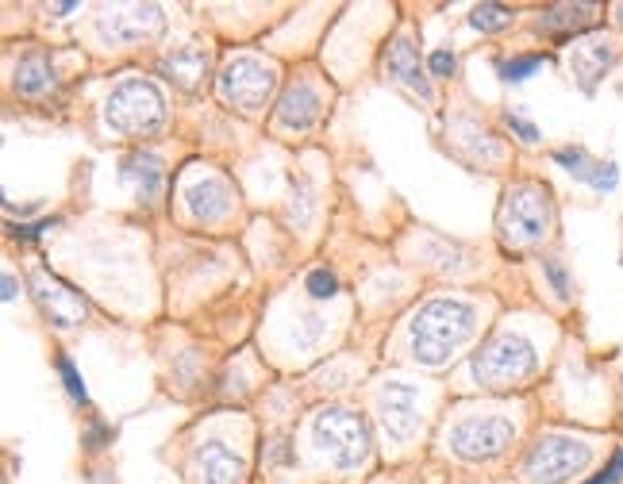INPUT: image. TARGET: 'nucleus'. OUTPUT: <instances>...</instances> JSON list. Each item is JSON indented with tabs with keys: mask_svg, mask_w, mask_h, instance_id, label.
<instances>
[{
	"mask_svg": "<svg viewBox=\"0 0 623 484\" xmlns=\"http://www.w3.org/2000/svg\"><path fill=\"white\" fill-rule=\"evenodd\" d=\"M474 327V304H466V300H427L408 323V342H412L416 362L443 365L462 342L474 335Z\"/></svg>",
	"mask_w": 623,
	"mask_h": 484,
	"instance_id": "nucleus-1",
	"label": "nucleus"
},
{
	"mask_svg": "<svg viewBox=\"0 0 623 484\" xmlns=\"http://www.w3.org/2000/svg\"><path fill=\"white\" fill-rule=\"evenodd\" d=\"M312 442L339 469H358L370 458V427L350 408H324L316 415L312 419Z\"/></svg>",
	"mask_w": 623,
	"mask_h": 484,
	"instance_id": "nucleus-2",
	"label": "nucleus"
},
{
	"mask_svg": "<svg viewBox=\"0 0 623 484\" xmlns=\"http://www.w3.org/2000/svg\"><path fill=\"white\" fill-rule=\"evenodd\" d=\"M162 120H166L162 93L143 77H131L124 85H116L104 100V123L120 135H150L162 127Z\"/></svg>",
	"mask_w": 623,
	"mask_h": 484,
	"instance_id": "nucleus-3",
	"label": "nucleus"
},
{
	"mask_svg": "<svg viewBox=\"0 0 623 484\" xmlns=\"http://www.w3.org/2000/svg\"><path fill=\"white\" fill-rule=\"evenodd\" d=\"M470 369H474L477 385H489V388L520 385L524 377L535 373V346L524 335H516V331H500V335H493V339L477 350Z\"/></svg>",
	"mask_w": 623,
	"mask_h": 484,
	"instance_id": "nucleus-4",
	"label": "nucleus"
},
{
	"mask_svg": "<svg viewBox=\"0 0 623 484\" xmlns=\"http://www.w3.org/2000/svg\"><path fill=\"white\" fill-rule=\"evenodd\" d=\"M500 235L512 246H535V242L547 239L550 231V200L547 189L535 185V181H520L504 193L500 204Z\"/></svg>",
	"mask_w": 623,
	"mask_h": 484,
	"instance_id": "nucleus-5",
	"label": "nucleus"
},
{
	"mask_svg": "<svg viewBox=\"0 0 623 484\" xmlns=\"http://www.w3.org/2000/svg\"><path fill=\"white\" fill-rule=\"evenodd\" d=\"M589 442L570 435H539L524 458V477L531 484H570L589 465Z\"/></svg>",
	"mask_w": 623,
	"mask_h": 484,
	"instance_id": "nucleus-6",
	"label": "nucleus"
},
{
	"mask_svg": "<svg viewBox=\"0 0 623 484\" xmlns=\"http://www.w3.org/2000/svg\"><path fill=\"white\" fill-rule=\"evenodd\" d=\"M516 438L512 419L504 415H470V419H458L447 431V446L462 461H489L500 458Z\"/></svg>",
	"mask_w": 623,
	"mask_h": 484,
	"instance_id": "nucleus-7",
	"label": "nucleus"
},
{
	"mask_svg": "<svg viewBox=\"0 0 623 484\" xmlns=\"http://www.w3.org/2000/svg\"><path fill=\"white\" fill-rule=\"evenodd\" d=\"M274 70L270 66H262L258 58H231L220 73V97L224 104L231 108H239V112H258L270 93H274Z\"/></svg>",
	"mask_w": 623,
	"mask_h": 484,
	"instance_id": "nucleus-8",
	"label": "nucleus"
},
{
	"mask_svg": "<svg viewBox=\"0 0 623 484\" xmlns=\"http://www.w3.org/2000/svg\"><path fill=\"white\" fill-rule=\"evenodd\" d=\"M31 292H35L39 308L47 312V319L54 327H77V323H85V315H89V300L77 289H70V285L47 266L31 269Z\"/></svg>",
	"mask_w": 623,
	"mask_h": 484,
	"instance_id": "nucleus-9",
	"label": "nucleus"
},
{
	"mask_svg": "<svg viewBox=\"0 0 623 484\" xmlns=\"http://www.w3.org/2000/svg\"><path fill=\"white\" fill-rule=\"evenodd\" d=\"M162 31V12L154 4H127L108 8L97 16V35L108 47H135L143 39H154Z\"/></svg>",
	"mask_w": 623,
	"mask_h": 484,
	"instance_id": "nucleus-10",
	"label": "nucleus"
},
{
	"mask_svg": "<svg viewBox=\"0 0 623 484\" xmlns=\"http://www.w3.org/2000/svg\"><path fill=\"white\" fill-rule=\"evenodd\" d=\"M377 415H381V427L389 442H412L420 431V392L404 381H389V385L377 392Z\"/></svg>",
	"mask_w": 623,
	"mask_h": 484,
	"instance_id": "nucleus-11",
	"label": "nucleus"
},
{
	"mask_svg": "<svg viewBox=\"0 0 623 484\" xmlns=\"http://www.w3.org/2000/svg\"><path fill=\"white\" fill-rule=\"evenodd\" d=\"M320 112H324V97L316 93L312 81L297 77V81L285 85V93L277 100L274 123L277 127H289V131H308L312 123L320 120Z\"/></svg>",
	"mask_w": 623,
	"mask_h": 484,
	"instance_id": "nucleus-12",
	"label": "nucleus"
},
{
	"mask_svg": "<svg viewBox=\"0 0 623 484\" xmlns=\"http://www.w3.org/2000/svg\"><path fill=\"white\" fill-rule=\"evenodd\" d=\"M381 66H385V73H389L393 81H400L404 89H412L420 100H431V81H427L424 66H420V50H416V43H412L408 35H397V39L385 47Z\"/></svg>",
	"mask_w": 623,
	"mask_h": 484,
	"instance_id": "nucleus-13",
	"label": "nucleus"
},
{
	"mask_svg": "<svg viewBox=\"0 0 623 484\" xmlns=\"http://www.w3.org/2000/svg\"><path fill=\"white\" fill-rule=\"evenodd\" d=\"M193 465H197V473L204 484H239L243 473H247L243 458H239L227 442H220V438L200 442L197 454H193Z\"/></svg>",
	"mask_w": 623,
	"mask_h": 484,
	"instance_id": "nucleus-14",
	"label": "nucleus"
},
{
	"mask_svg": "<svg viewBox=\"0 0 623 484\" xmlns=\"http://www.w3.org/2000/svg\"><path fill=\"white\" fill-rule=\"evenodd\" d=\"M570 62H574L577 85H581L585 93H593V89H597V81L604 77V70L616 62V43H612L608 35H589V39H577L574 54H570Z\"/></svg>",
	"mask_w": 623,
	"mask_h": 484,
	"instance_id": "nucleus-15",
	"label": "nucleus"
},
{
	"mask_svg": "<svg viewBox=\"0 0 623 484\" xmlns=\"http://www.w3.org/2000/svg\"><path fill=\"white\" fill-rule=\"evenodd\" d=\"M162 158L150 154V150H131L124 162H120V181L135 189L139 204H154L162 193Z\"/></svg>",
	"mask_w": 623,
	"mask_h": 484,
	"instance_id": "nucleus-16",
	"label": "nucleus"
},
{
	"mask_svg": "<svg viewBox=\"0 0 623 484\" xmlns=\"http://www.w3.org/2000/svg\"><path fill=\"white\" fill-rule=\"evenodd\" d=\"M185 204H189L193 219L212 223V219H224L231 212V189H227L224 177H200L193 185H185Z\"/></svg>",
	"mask_w": 623,
	"mask_h": 484,
	"instance_id": "nucleus-17",
	"label": "nucleus"
},
{
	"mask_svg": "<svg viewBox=\"0 0 623 484\" xmlns=\"http://www.w3.org/2000/svg\"><path fill=\"white\" fill-rule=\"evenodd\" d=\"M158 73L170 77L174 85H181L185 93H193L200 81H204V73H208V50L177 47L174 54H166V58L158 62Z\"/></svg>",
	"mask_w": 623,
	"mask_h": 484,
	"instance_id": "nucleus-18",
	"label": "nucleus"
},
{
	"mask_svg": "<svg viewBox=\"0 0 623 484\" xmlns=\"http://www.w3.org/2000/svg\"><path fill=\"white\" fill-rule=\"evenodd\" d=\"M597 20V4H554L547 8L535 31H547V35H570V31H585V27Z\"/></svg>",
	"mask_w": 623,
	"mask_h": 484,
	"instance_id": "nucleus-19",
	"label": "nucleus"
},
{
	"mask_svg": "<svg viewBox=\"0 0 623 484\" xmlns=\"http://www.w3.org/2000/svg\"><path fill=\"white\" fill-rule=\"evenodd\" d=\"M54 85V70H50L47 50H27L16 62V93L20 97H43Z\"/></svg>",
	"mask_w": 623,
	"mask_h": 484,
	"instance_id": "nucleus-20",
	"label": "nucleus"
},
{
	"mask_svg": "<svg viewBox=\"0 0 623 484\" xmlns=\"http://www.w3.org/2000/svg\"><path fill=\"white\" fill-rule=\"evenodd\" d=\"M547 62H550L547 54H516V58H504V62H497V70L508 85H520V81H527L531 73L543 70Z\"/></svg>",
	"mask_w": 623,
	"mask_h": 484,
	"instance_id": "nucleus-21",
	"label": "nucleus"
},
{
	"mask_svg": "<svg viewBox=\"0 0 623 484\" xmlns=\"http://www.w3.org/2000/svg\"><path fill=\"white\" fill-rule=\"evenodd\" d=\"M554 162H558L566 173L581 177V181H589L593 170H597V162L589 158V150H585V146H558V150H554Z\"/></svg>",
	"mask_w": 623,
	"mask_h": 484,
	"instance_id": "nucleus-22",
	"label": "nucleus"
},
{
	"mask_svg": "<svg viewBox=\"0 0 623 484\" xmlns=\"http://www.w3.org/2000/svg\"><path fill=\"white\" fill-rule=\"evenodd\" d=\"M512 20H516L512 8H504V4H477L474 12H470V24L477 31H504Z\"/></svg>",
	"mask_w": 623,
	"mask_h": 484,
	"instance_id": "nucleus-23",
	"label": "nucleus"
},
{
	"mask_svg": "<svg viewBox=\"0 0 623 484\" xmlns=\"http://www.w3.org/2000/svg\"><path fill=\"white\" fill-rule=\"evenodd\" d=\"M54 365H58V377H62V385H66V392H70V400H77V404H89V388H85V381H81L74 358H70V354H58Z\"/></svg>",
	"mask_w": 623,
	"mask_h": 484,
	"instance_id": "nucleus-24",
	"label": "nucleus"
},
{
	"mask_svg": "<svg viewBox=\"0 0 623 484\" xmlns=\"http://www.w3.org/2000/svg\"><path fill=\"white\" fill-rule=\"evenodd\" d=\"M304 289H308V296L312 300H331L335 292H339V277L331 273L327 266H316L308 269V277H304Z\"/></svg>",
	"mask_w": 623,
	"mask_h": 484,
	"instance_id": "nucleus-25",
	"label": "nucleus"
},
{
	"mask_svg": "<svg viewBox=\"0 0 623 484\" xmlns=\"http://www.w3.org/2000/svg\"><path fill=\"white\" fill-rule=\"evenodd\" d=\"M324 335H327V323L320 315H300L297 331H293V342H297L300 350H308V346H316Z\"/></svg>",
	"mask_w": 623,
	"mask_h": 484,
	"instance_id": "nucleus-26",
	"label": "nucleus"
},
{
	"mask_svg": "<svg viewBox=\"0 0 623 484\" xmlns=\"http://www.w3.org/2000/svg\"><path fill=\"white\" fill-rule=\"evenodd\" d=\"M543 273H547V281L554 285V292H558V300H570L574 285H570V273H566V266H562L558 258H543Z\"/></svg>",
	"mask_w": 623,
	"mask_h": 484,
	"instance_id": "nucleus-27",
	"label": "nucleus"
},
{
	"mask_svg": "<svg viewBox=\"0 0 623 484\" xmlns=\"http://www.w3.org/2000/svg\"><path fill=\"white\" fill-rule=\"evenodd\" d=\"M589 185L597 189V193H612L616 185H620V170H616V162H597V170L589 177Z\"/></svg>",
	"mask_w": 623,
	"mask_h": 484,
	"instance_id": "nucleus-28",
	"label": "nucleus"
},
{
	"mask_svg": "<svg viewBox=\"0 0 623 484\" xmlns=\"http://www.w3.org/2000/svg\"><path fill=\"white\" fill-rule=\"evenodd\" d=\"M427 70H431V77H454V70H458V58H454V50H431V58H427Z\"/></svg>",
	"mask_w": 623,
	"mask_h": 484,
	"instance_id": "nucleus-29",
	"label": "nucleus"
},
{
	"mask_svg": "<svg viewBox=\"0 0 623 484\" xmlns=\"http://www.w3.org/2000/svg\"><path fill=\"white\" fill-rule=\"evenodd\" d=\"M585 484H623V446L612 454V461L600 469L597 477H589Z\"/></svg>",
	"mask_w": 623,
	"mask_h": 484,
	"instance_id": "nucleus-30",
	"label": "nucleus"
},
{
	"mask_svg": "<svg viewBox=\"0 0 623 484\" xmlns=\"http://www.w3.org/2000/svg\"><path fill=\"white\" fill-rule=\"evenodd\" d=\"M50 227H58V219H39V223H16V227H12V239L31 242V239H39L43 231H50Z\"/></svg>",
	"mask_w": 623,
	"mask_h": 484,
	"instance_id": "nucleus-31",
	"label": "nucleus"
},
{
	"mask_svg": "<svg viewBox=\"0 0 623 484\" xmlns=\"http://www.w3.org/2000/svg\"><path fill=\"white\" fill-rule=\"evenodd\" d=\"M504 123H508V131H516L524 143H539V127H535V123H527L524 116H516V112H504Z\"/></svg>",
	"mask_w": 623,
	"mask_h": 484,
	"instance_id": "nucleus-32",
	"label": "nucleus"
},
{
	"mask_svg": "<svg viewBox=\"0 0 623 484\" xmlns=\"http://www.w3.org/2000/svg\"><path fill=\"white\" fill-rule=\"evenodd\" d=\"M104 442H112V427H104L100 419H93L89 431H85V446H89V450H100Z\"/></svg>",
	"mask_w": 623,
	"mask_h": 484,
	"instance_id": "nucleus-33",
	"label": "nucleus"
},
{
	"mask_svg": "<svg viewBox=\"0 0 623 484\" xmlns=\"http://www.w3.org/2000/svg\"><path fill=\"white\" fill-rule=\"evenodd\" d=\"M300 204H304V208H312V196H308V189L300 193ZM289 216L297 219V196H293V208H289ZM300 223H308V212H300Z\"/></svg>",
	"mask_w": 623,
	"mask_h": 484,
	"instance_id": "nucleus-34",
	"label": "nucleus"
},
{
	"mask_svg": "<svg viewBox=\"0 0 623 484\" xmlns=\"http://www.w3.org/2000/svg\"><path fill=\"white\" fill-rule=\"evenodd\" d=\"M0 296H4V300H16V277H12V273H4V281H0Z\"/></svg>",
	"mask_w": 623,
	"mask_h": 484,
	"instance_id": "nucleus-35",
	"label": "nucleus"
},
{
	"mask_svg": "<svg viewBox=\"0 0 623 484\" xmlns=\"http://www.w3.org/2000/svg\"><path fill=\"white\" fill-rule=\"evenodd\" d=\"M274 461H289V446H285V438H277L274 442Z\"/></svg>",
	"mask_w": 623,
	"mask_h": 484,
	"instance_id": "nucleus-36",
	"label": "nucleus"
},
{
	"mask_svg": "<svg viewBox=\"0 0 623 484\" xmlns=\"http://www.w3.org/2000/svg\"><path fill=\"white\" fill-rule=\"evenodd\" d=\"M77 4H54V8H50V12H54V16H66V12H74Z\"/></svg>",
	"mask_w": 623,
	"mask_h": 484,
	"instance_id": "nucleus-37",
	"label": "nucleus"
},
{
	"mask_svg": "<svg viewBox=\"0 0 623 484\" xmlns=\"http://www.w3.org/2000/svg\"><path fill=\"white\" fill-rule=\"evenodd\" d=\"M616 16H620V24H623V4H620V8H616Z\"/></svg>",
	"mask_w": 623,
	"mask_h": 484,
	"instance_id": "nucleus-38",
	"label": "nucleus"
}]
</instances>
